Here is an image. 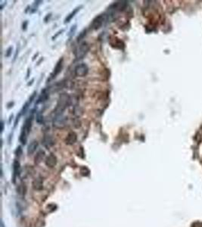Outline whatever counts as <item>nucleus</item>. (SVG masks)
Instances as JSON below:
<instances>
[{"instance_id": "obj_1", "label": "nucleus", "mask_w": 202, "mask_h": 227, "mask_svg": "<svg viewBox=\"0 0 202 227\" xmlns=\"http://www.w3.org/2000/svg\"><path fill=\"white\" fill-rule=\"evenodd\" d=\"M71 104V98L67 93H61L58 97V103L55 108V114H62L65 109Z\"/></svg>"}, {"instance_id": "obj_2", "label": "nucleus", "mask_w": 202, "mask_h": 227, "mask_svg": "<svg viewBox=\"0 0 202 227\" xmlns=\"http://www.w3.org/2000/svg\"><path fill=\"white\" fill-rule=\"evenodd\" d=\"M33 119V115L32 114L27 118H26V120L24 121V125L22 126L21 132V135H20V142L22 143V145L26 144L28 135L30 132L31 127H32Z\"/></svg>"}, {"instance_id": "obj_3", "label": "nucleus", "mask_w": 202, "mask_h": 227, "mask_svg": "<svg viewBox=\"0 0 202 227\" xmlns=\"http://www.w3.org/2000/svg\"><path fill=\"white\" fill-rule=\"evenodd\" d=\"M89 50V45L86 42H83L77 49H76L75 52V57L77 60L83 59L84 57L86 56V55L88 53Z\"/></svg>"}, {"instance_id": "obj_4", "label": "nucleus", "mask_w": 202, "mask_h": 227, "mask_svg": "<svg viewBox=\"0 0 202 227\" xmlns=\"http://www.w3.org/2000/svg\"><path fill=\"white\" fill-rule=\"evenodd\" d=\"M89 72L88 66L85 63H81L77 65L74 68V74L78 77H83L87 75Z\"/></svg>"}, {"instance_id": "obj_5", "label": "nucleus", "mask_w": 202, "mask_h": 227, "mask_svg": "<svg viewBox=\"0 0 202 227\" xmlns=\"http://www.w3.org/2000/svg\"><path fill=\"white\" fill-rule=\"evenodd\" d=\"M53 126L58 129H63L67 123V117L64 114H55V117L53 119Z\"/></svg>"}, {"instance_id": "obj_6", "label": "nucleus", "mask_w": 202, "mask_h": 227, "mask_svg": "<svg viewBox=\"0 0 202 227\" xmlns=\"http://www.w3.org/2000/svg\"><path fill=\"white\" fill-rule=\"evenodd\" d=\"M63 66H64V59H63V58H61V59L58 60V62H57V64H56L54 70H53V71H52V73H51V74H50L49 78H48L47 82H49V81H51L52 80L55 79L58 74H60L63 69Z\"/></svg>"}, {"instance_id": "obj_7", "label": "nucleus", "mask_w": 202, "mask_h": 227, "mask_svg": "<svg viewBox=\"0 0 202 227\" xmlns=\"http://www.w3.org/2000/svg\"><path fill=\"white\" fill-rule=\"evenodd\" d=\"M105 15H99L95 17L92 22V27L94 30H99L103 25L104 22L105 21Z\"/></svg>"}, {"instance_id": "obj_8", "label": "nucleus", "mask_w": 202, "mask_h": 227, "mask_svg": "<svg viewBox=\"0 0 202 227\" xmlns=\"http://www.w3.org/2000/svg\"><path fill=\"white\" fill-rule=\"evenodd\" d=\"M110 44L112 47L117 49L123 50L125 48V43L116 37H111L110 39Z\"/></svg>"}, {"instance_id": "obj_9", "label": "nucleus", "mask_w": 202, "mask_h": 227, "mask_svg": "<svg viewBox=\"0 0 202 227\" xmlns=\"http://www.w3.org/2000/svg\"><path fill=\"white\" fill-rule=\"evenodd\" d=\"M127 3L128 2L127 1H118L113 3V4L110 6L109 9L110 10H113L115 11H123L127 6Z\"/></svg>"}, {"instance_id": "obj_10", "label": "nucleus", "mask_w": 202, "mask_h": 227, "mask_svg": "<svg viewBox=\"0 0 202 227\" xmlns=\"http://www.w3.org/2000/svg\"><path fill=\"white\" fill-rule=\"evenodd\" d=\"M57 162H58L57 158H56V156L54 155L53 154H49V155L46 158V159H45V165L47 166H49V167H50V168L54 167V166L57 164Z\"/></svg>"}, {"instance_id": "obj_11", "label": "nucleus", "mask_w": 202, "mask_h": 227, "mask_svg": "<svg viewBox=\"0 0 202 227\" xmlns=\"http://www.w3.org/2000/svg\"><path fill=\"white\" fill-rule=\"evenodd\" d=\"M77 140V135L75 132H70L67 134L65 142L67 145H73Z\"/></svg>"}, {"instance_id": "obj_12", "label": "nucleus", "mask_w": 202, "mask_h": 227, "mask_svg": "<svg viewBox=\"0 0 202 227\" xmlns=\"http://www.w3.org/2000/svg\"><path fill=\"white\" fill-rule=\"evenodd\" d=\"M82 8H83V5H80V6L77 7V8H75V9H73V11H71V13L69 14L68 15H67V17H65V21H64V23H65V24H67V23H69V22L71 21V20L74 17V16L80 11V10L82 9Z\"/></svg>"}, {"instance_id": "obj_13", "label": "nucleus", "mask_w": 202, "mask_h": 227, "mask_svg": "<svg viewBox=\"0 0 202 227\" xmlns=\"http://www.w3.org/2000/svg\"><path fill=\"white\" fill-rule=\"evenodd\" d=\"M21 172V165L18 160H15L13 163V182H15L16 177L20 175Z\"/></svg>"}, {"instance_id": "obj_14", "label": "nucleus", "mask_w": 202, "mask_h": 227, "mask_svg": "<svg viewBox=\"0 0 202 227\" xmlns=\"http://www.w3.org/2000/svg\"><path fill=\"white\" fill-rule=\"evenodd\" d=\"M49 97V92H48L46 89H44L41 92V94L39 96V98H38L37 102H36V105H38L39 103H42V102H45V101H47Z\"/></svg>"}, {"instance_id": "obj_15", "label": "nucleus", "mask_w": 202, "mask_h": 227, "mask_svg": "<svg viewBox=\"0 0 202 227\" xmlns=\"http://www.w3.org/2000/svg\"><path fill=\"white\" fill-rule=\"evenodd\" d=\"M38 142L37 140H33L29 144V145L27 146V154H33L34 153L36 150H37V147H38Z\"/></svg>"}, {"instance_id": "obj_16", "label": "nucleus", "mask_w": 202, "mask_h": 227, "mask_svg": "<svg viewBox=\"0 0 202 227\" xmlns=\"http://www.w3.org/2000/svg\"><path fill=\"white\" fill-rule=\"evenodd\" d=\"M54 141L50 136H45L43 138V145L46 148H49L54 145Z\"/></svg>"}, {"instance_id": "obj_17", "label": "nucleus", "mask_w": 202, "mask_h": 227, "mask_svg": "<svg viewBox=\"0 0 202 227\" xmlns=\"http://www.w3.org/2000/svg\"><path fill=\"white\" fill-rule=\"evenodd\" d=\"M45 151H43V150H40V151H38V153L37 154V155L35 157V163L38 164L40 162H42V160H43V158H45Z\"/></svg>"}, {"instance_id": "obj_18", "label": "nucleus", "mask_w": 202, "mask_h": 227, "mask_svg": "<svg viewBox=\"0 0 202 227\" xmlns=\"http://www.w3.org/2000/svg\"><path fill=\"white\" fill-rule=\"evenodd\" d=\"M33 188L36 189V190H41V189H43V180H40L39 178H38L37 180H35L34 181H33Z\"/></svg>"}, {"instance_id": "obj_19", "label": "nucleus", "mask_w": 202, "mask_h": 227, "mask_svg": "<svg viewBox=\"0 0 202 227\" xmlns=\"http://www.w3.org/2000/svg\"><path fill=\"white\" fill-rule=\"evenodd\" d=\"M86 30H83V31H81V32L79 33V36L77 37V42L81 41L82 39L86 37Z\"/></svg>"}, {"instance_id": "obj_20", "label": "nucleus", "mask_w": 202, "mask_h": 227, "mask_svg": "<svg viewBox=\"0 0 202 227\" xmlns=\"http://www.w3.org/2000/svg\"><path fill=\"white\" fill-rule=\"evenodd\" d=\"M80 173H81V174L83 176H88L89 174V173H90V171H89V170L86 166H83L80 169Z\"/></svg>"}, {"instance_id": "obj_21", "label": "nucleus", "mask_w": 202, "mask_h": 227, "mask_svg": "<svg viewBox=\"0 0 202 227\" xmlns=\"http://www.w3.org/2000/svg\"><path fill=\"white\" fill-rule=\"evenodd\" d=\"M76 30H77V24H74V25H73V26L71 27V30H70V31H69V33H68L69 38H71V37H72L73 34H74V33H75Z\"/></svg>"}, {"instance_id": "obj_22", "label": "nucleus", "mask_w": 202, "mask_h": 227, "mask_svg": "<svg viewBox=\"0 0 202 227\" xmlns=\"http://www.w3.org/2000/svg\"><path fill=\"white\" fill-rule=\"evenodd\" d=\"M29 104H30L29 102H26V103H25V104L24 105V106H23V108H22L21 111H20V112L21 113L22 115H24V114L26 113L27 111L28 108H29Z\"/></svg>"}, {"instance_id": "obj_23", "label": "nucleus", "mask_w": 202, "mask_h": 227, "mask_svg": "<svg viewBox=\"0 0 202 227\" xmlns=\"http://www.w3.org/2000/svg\"><path fill=\"white\" fill-rule=\"evenodd\" d=\"M12 50H13V48L10 46V47L8 48V49L6 50V52H5V57L6 58H9L11 56V54H12Z\"/></svg>"}, {"instance_id": "obj_24", "label": "nucleus", "mask_w": 202, "mask_h": 227, "mask_svg": "<svg viewBox=\"0 0 202 227\" xmlns=\"http://www.w3.org/2000/svg\"><path fill=\"white\" fill-rule=\"evenodd\" d=\"M37 122L39 124H42L43 123V115L40 114H38L37 116Z\"/></svg>"}, {"instance_id": "obj_25", "label": "nucleus", "mask_w": 202, "mask_h": 227, "mask_svg": "<svg viewBox=\"0 0 202 227\" xmlns=\"http://www.w3.org/2000/svg\"><path fill=\"white\" fill-rule=\"evenodd\" d=\"M64 31H65V30H64V29H62V30H59V31H58V32L56 33L55 34L54 36L52 37V40H55V39H57L58 36H60V35L61 34V33H62L64 32Z\"/></svg>"}, {"instance_id": "obj_26", "label": "nucleus", "mask_w": 202, "mask_h": 227, "mask_svg": "<svg viewBox=\"0 0 202 227\" xmlns=\"http://www.w3.org/2000/svg\"><path fill=\"white\" fill-rule=\"evenodd\" d=\"M15 154H16V156H18V157H20L22 154V148L21 146H18L17 148V149L15 151Z\"/></svg>"}, {"instance_id": "obj_27", "label": "nucleus", "mask_w": 202, "mask_h": 227, "mask_svg": "<svg viewBox=\"0 0 202 227\" xmlns=\"http://www.w3.org/2000/svg\"><path fill=\"white\" fill-rule=\"evenodd\" d=\"M17 190H18V192H19L20 194H25V190H26V188H24V186H20L19 188H17Z\"/></svg>"}, {"instance_id": "obj_28", "label": "nucleus", "mask_w": 202, "mask_h": 227, "mask_svg": "<svg viewBox=\"0 0 202 227\" xmlns=\"http://www.w3.org/2000/svg\"><path fill=\"white\" fill-rule=\"evenodd\" d=\"M21 116H22V114H21V112H20L19 114H18L17 115V117H16V119H15V127L16 126H17V122L19 121L20 117H21Z\"/></svg>"}, {"instance_id": "obj_29", "label": "nucleus", "mask_w": 202, "mask_h": 227, "mask_svg": "<svg viewBox=\"0 0 202 227\" xmlns=\"http://www.w3.org/2000/svg\"><path fill=\"white\" fill-rule=\"evenodd\" d=\"M27 25H28V21H25L22 24V29L23 30H27Z\"/></svg>"}, {"instance_id": "obj_30", "label": "nucleus", "mask_w": 202, "mask_h": 227, "mask_svg": "<svg viewBox=\"0 0 202 227\" xmlns=\"http://www.w3.org/2000/svg\"><path fill=\"white\" fill-rule=\"evenodd\" d=\"M36 93H37V92H33V93L32 94V95L30 97V99H29V103H31V102L33 101V99H34L35 96H36Z\"/></svg>"}, {"instance_id": "obj_31", "label": "nucleus", "mask_w": 202, "mask_h": 227, "mask_svg": "<svg viewBox=\"0 0 202 227\" xmlns=\"http://www.w3.org/2000/svg\"><path fill=\"white\" fill-rule=\"evenodd\" d=\"M51 17H52V13H49V14H48V15H46V16H45V18H44V21H45V23H46V22H48Z\"/></svg>"}, {"instance_id": "obj_32", "label": "nucleus", "mask_w": 202, "mask_h": 227, "mask_svg": "<svg viewBox=\"0 0 202 227\" xmlns=\"http://www.w3.org/2000/svg\"><path fill=\"white\" fill-rule=\"evenodd\" d=\"M13 105H14V102H9V104L7 105V106H8V108H11V107H13Z\"/></svg>"}, {"instance_id": "obj_33", "label": "nucleus", "mask_w": 202, "mask_h": 227, "mask_svg": "<svg viewBox=\"0 0 202 227\" xmlns=\"http://www.w3.org/2000/svg\"><path fill=\"white\" fill-rule=\"evenodd\" d=\"M1 126H2V129H1V132H3L4 130V121L2 120V123H1Z\"/></svg>"}, {"instance_id": "obj_34", "label": "nucleus", "mask_w": 202, "mask_h": 227, "mask_svg": "<svg viewBox=\"0 0 202 227\" xmlns=\"http://www.w3.org/2000/svg\"><path fill=\"white\" fill-rule=\"evenodd\" d=\"M33 81H34V79H32V80H31V81H30V83H27V86H28V87H29V86H30V85H32V84H33Z\"/></svg>"}, {"instance_id": "obj_35", "label": "nucleus", "mask_w": 202, "mask_h": 227, "mask_svg": "<svg viewBox=\"0 0 202 227\" xmlns=\"http://www.w3.org/2000/svg\"><path fill=\"white\" fill-rule=\"evenodd\" d=\"M30 69H28V73H27V79L28 77H29V74H30Z\"/></svg>"}]
</instances>
